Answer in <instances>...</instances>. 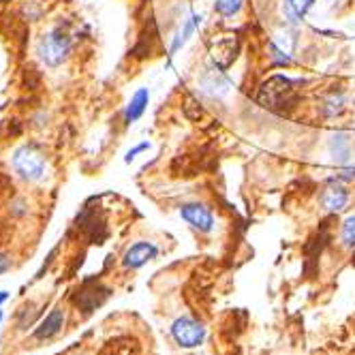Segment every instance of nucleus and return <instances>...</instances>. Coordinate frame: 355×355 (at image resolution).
<instances>
[{
  "instance_id": "13",
  "label": "nucleus",
  "mask_w": 355,
  "mask_h": 355,
  "mask_svg": "<svg viewBox=\"0 0 355 355\" xmlns=\"http://www.w3.org/2000/svg\"><path fill=\"white\" fill-rule=\"evenodd\" d=\"M341 242L345 248H355V215L347 217L341 227Z\"/></svg>"
},
{
  "instance_id": "3",
  "label": "nucleus",
  "mask_w": 355,
  "mask_h": 355,
  "mask_svg": "<svg viewBox=\"0 0 355 355\" xmlns=\"http://www.w3.org/2000/svg\"><path fill=\"white\" fill-rule=\"evenodd\" d=\"M171 339L182 349H197L206 341V328L191 315L178 317L169 328Z\"/></svg>"
},
{
  "instance_id": "1",
  "label": "nucleus",
  "mask_w": 355,
  "mask_h": 355,
  "mask_svg": "<svg viewBox=\"0 0 355 355\" xmlns=\"http://www.w3.org/2000/svg\"><path fill=\"white\" fill-rule=\"evenodd\" d=\"M71 47H73V39H71V34L66 30H62V26H56V28L47 30L39 39L37 56L45 66L56 69L62 62H66V58L71 54Z\"/></svg>"
},
{
  "instance_id": "14",
  "label": "nucleus",
  "mask_w": 355,
  "mask_h": 355,
  "mask_svg": "<svg viewBox=\"0 0 355 355\" xmlns=\"http://www.w3.org/2000/svg\"><path fill=\"white\" fill-rule=\"evenodd\" d=\"M37 315H39L37 306H34V304H26L22 310H17V328L26 330L28 326H32L34 317H37Z\"/></svg>"
},
{
  "instance_id": "10",
  "label": "nucleus",
  "mask_w": 355,
  "mask_h": 355,
  "mask_svg": "<svg viewBox=\"0 0 355 355\" xmlns=\"http://www.w3.org/2000/svg\"><path fill=\"white\" fill-rule=\"evenodd\" d=\"M201 24V15H191L188 20H184V24H182V28L175 32V37H173V41H171V47H169V54L173 56L175 51H180L182 47H184V43L191 39V34L197 30V26Z\"/></svg>"
},
{
  "instance_id": "8",
  "label": "nucleus",
  "mask_w": 355,
  "mask_h": 355,
  "mask_svg": "<svg viewBox=\"0 0 355 355\" xmlns=\"http://www.w3.org/2000/svg\"><path fill=\"white\" fill-rule=\"evenodd\" d=\"M148 103H150V90L148 88H139L127 103V108H124V127H131L133 122H137L144 116L148 110Z\"/></svg>"
},
{
  "instance_id": "17",
  "label": "nucleus",
  "mask_w": 355,
  "mask_h": 355,
  "mask_svg": "<svg viewBox=\"0 0 355 355\" xmlns=\"http://www.w3.org/2000/svg\"><path fill=\"white\" fill-rule=\"evenodd\" d=\"M28 212V206H26V201L20 197V199H15L13 204H11V215H15V217H22V215H26Z\"/></svg>"
},
{
  "instance_id": "4",
  "label": "nucleus",
  "mask_w": 355,
  "mask_h": 355,
  "mask_svg": "<svg viewBox=\"0 0 355 355\" xmlns=\"http://www.w3.org/2000/svg\"><path fill=\"white\" fill-rule=\"evenodd\" d=\"M351 201V193L349 188L345 186V182L336 180V178H332V180L326 184V188L321 191V195H319V206H321L323 212H328V215H336V212H343Z\"/></svg>"
},
{
  "instance_id": "19",
  "label": "nucleus",
  "mask_w": 355,
  "mask_h": 355,
  "mask_svg": "<svg viewBox=\"0 0 355 355\" xmlns=\"http://www.w3.org/2000/svg\"><path fill=\"white\" fill-rule=\"evenodd\" d=\"M11 268V259L7 255H0V274H5Z\"/></svg>"
},
{
  "instance_id": "11",
  "label": "nucleus",
  "mask_w": 355,
  "mask_h": 355,
  "mask_svg": "<svg viewBox=\"0 0 355 355\" xmlns=\"http://www.w3.org/2000/svg\"><path fill=\"white\" fill-rule=\"evenodd\" d=\"M345 108H347V97H345V93L334 90V93H330L323 99V103H321V114L326 118H339L345 112Z\"/></svg>"
},
{
  "instance_id": "5",
  "label": "nucleus",
  "mask_w": 355,
  "mask_h": 355,
  "mask_svg": "<svg viewBox=\"0 0 355 355\" xmlns=\"http://www.w3.org/2000/svg\"><path fill=\"white\" fill-rule=\"evenodd\" d=\"M178 215L199 234H210L212 229H215V215H212V210L208 206H204L199 201L182 204L178 208Z\"/></svg>"
},
{
  "instance_id": "18",
  "label": "nucleus",
  "mask_w": 355,
  "mask_h": 355,
  "mask_svg": "<svg viewBox=\"0 0 355 355\" xmlns=\"http://www.w3.org/2000/svg\"><path fill=\"white\" fill-rule=\"evenodd\" d=\"M150 148V144H148V141H144V144H139V146H135L133 150H129L127 152V156H124V163H131L133 161V158L139 154V152H144V150H148Z\"/></svg>"
},
{
  "instance_id": "15",
  "label": "nucleus",
  "mask_w": 355,
  "mask_h": 355,
  "mask_svg": "<svg viewBox=\"0 0 355 355\" xmlns=\"http://www.w3.org/2000/svg\"><path fill=\"white\" fill-rule=\"evenodd\" d=\"M268 49H270V58H272V62H274L276 66H289V64H291V56H289L282 47H278L274 41L268 45Z\"/></svg>"
},
{
  "instance_id": "6",
  "label": "nucleus",
  "mask_w": 355,
  "mask_h": 355,
  "mask_svg": "<svg viewBox=\"0 0 355 355\" xmlns=\"http://www.w3.org/2000/svg\"><path fill=\"white\" fill-rule=\"evenodd\" d=\"M158 255V246L154 242H135L131 244L122 255V268L124 270H139L141 265H146L148 261H152Z\"/></svg>"
},
{
  "instance_id": "12",
  "label": "nucleus",
  "mask_w": 355,
  "mask_h": 355,
  "mask_svg": "<svg viewBox=\"0 0 355 355\" xmlns=\"http://www.w3.org/2000/svg\"><path fill=\"white\" fill-rule=\"evenodd\" d=\"M242 5L244 0H215V11L225 20H229V17H236L242 11Z\"/></svg>"
},
{
  "instance_id": "20",
  "label": "nucleus",
  "mask_w": 355,
  "mask_h": 355,
  "mask_svg": "<svg viewBox=\"0 0 355 355\" xmlns=\"http://www.w3.org/2000/svg\"><path fill=\"white\" fill-rule=\"evenodd\" d=\"M9 295H7V291H0V304H3V302L7 299Z\"/></svg>"
},
{
  "instance_id": "9",
  "label": "nucleus",
  "mask_w": 355,
  "mask_h": 355,
  "mask_svg": "<svg viewBox=\"0 0 355 355\" xmlns=\"http://www.w3.org/2000/svg\"><path fill=\"white\" fill-rule=\"evenodd\" d=\"M62 326H64V310L58 306V308H54V310H51L43 319L41 326L37 330H34L32 339L34 341H49V339H54V336L62 330Z\"/></svg>"
},
{
  "instance_id": "16",
  "label": "nucleus",
  "mask_w": 355,
  "mask_h": 355,
  "mask_svg": "<svg viewBox=\"0 0 355 355\" xmlns=\"http://www.w3.org/2000/svg\"><path fill=\"white\" fill-rule=\"evenodd\" d=\"M336 180H341V182H351L355 180V167L353 165H347V167H339V173H336Z\"/></svg>"
},
{
  "instance_id": "2",
  "label": "nucleus",
  "mask_w": 355,
  "mask_h": 355,
  "mask_svg": "<svg viewBox=\"0 0 355 355\" xmlns=\"http://www.w3.org/2000/svg\"><path fill=\"white\" fill-rule=\"evenodd\" d=\"M11 169L24 182H41L47 175V158L32 146H20L11 154Z\"/></svg>"
},
{
  "instance_id": "7",
  "label": "nucleus",
  "mask_w": 355,
  "mask_h": 355,
  "mask_svg": "<svg viewBox=\"0 0 355 355\" xmlns=\"http://www.w3.org/2000/svg\"><path fill=\"white\" fill-rule=\"evenodd\" d=\"M330 156H332V163L336 167H347V165H351L353 150H351V137H349V133L336 131L330 137Z\"/></svg>"
}]
</instances>
